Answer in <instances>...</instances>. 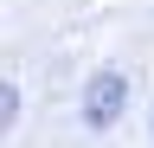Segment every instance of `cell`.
Instances as JSON below:
<instances>
[{
    "mask_svg": "<svg viewBox=\"0 0 154 148\" xmlns=\"http://www.w3.org/2000/svg\"><path fill=\"white\" fill-rule=\"evenodd\" d=\"M122 103H128V77L122 71H96L90 90H84V122L90 129H109L116 116H122Z\"/></svg>",
    "mask_w": 154,
    "mask_h": 148,
    "instance_id": "obj_1",
    "label": "cell"
}]
</instances>
